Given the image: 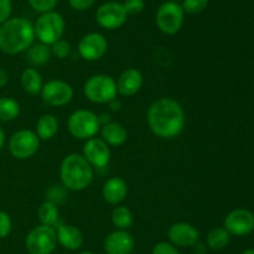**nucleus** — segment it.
<instances>
[{"instance_id": "obj_1", "label": "nucleus", "mask_w": 254, "mask_h": 254, "mask_svg": "<svg viewBox=\"0 0 254 254\" xmlns=\"http://www.w3.org/2000/svg\"><path fill=\"white\" fill-rule=\"evenodd\" d=\"M146 122L156 136L173 139L180 135L185 128V111L176 99L161 97L150 104L146 113Z\"/></svg>"}, {"instance_id": "obj_2", "label": "nucleus", "mask_w": 254, "mask_h": 254, "mask_svg": "<svg viewBox=\"0 0 254 254\" xmlns=\"http://www.w3.org/2000/svg\"><path fill=\"white\" fill-rule=\"evenodd\" d=\"M34 40V24L25 17H12L0 25V50L4 54L26 52Z\"/></svg>"}, {"instance_id": "obj_3", "label": "nucleus", "mask_w": 254, "mask_h": 254, "mask_svg": "<svg viewBox=\"0 0 254 254\" xmlns=\"http://www.w3.org/2000/svg\"><path fill=\"white\" fill-rule=\"evenodd\" d=\"M60 179L62 186L69 191H82L93 180V168L79 154L64 156L60 166Z\"/></svg>"}, {"instance_id": "obj_4", "label": "nucleus", "mask_w": 254, "mask_h": 254, "mask_svg": "<svg viewBox=\"0 0 254 254\" xmlns=\"http://www.w3.org/2000/svg\"><path fill=\"white\" fill-rule=\"evenodd\" d=\"M83 93L92 103L106 104L117 98V82L108 74H94L89 77L83 86Z\"/></svg>"}, {"instance_id": "obj_5", "label": "nucleus", "mask_w": 254, "mask_h": 254, "mask_svg": "<svg viewBox=\"0 0 254 254\" xmlns=\"http://www.w3.org/2000/svg\"><path fill=\"white\" fill-rule=\"evenodd\" d=\"M64 19L56 11L41 14L34 25L35 37L41 44L51 46L55 42L62 39L64 32Z\"/></svg>"}, {"instance_id": "obj_6", "label": "nucleus", "mask_w": 254, "mask_h": 254, "mask_svg": "<svg viewBox=\"0 0 254 254\" xmlns=\"http://www.w3.org/2000/svg\"><path fill=\"white\" fill-rule=\"evenodd\" d=\"M67 128L72 136L79 140L94 138L101 130L98 116L88 109H78L69 116Z\"/></svg>"}, {"instance_id": "obj_7", "label": "nucleus", "mask_w": 254, "mask_h": 254, "mask_svg": "<svg viewBox=\"0 0 254 254\" xmlns=\"http://www.w3.org/2000/svg\"><path fill=\"white\" fill-rule=\"evenodd\" d=\"M56 246V230L45 225H39L32 228L25 241V247L30 254H51Z\"/></svg>"}, {"instance_id": "obj_8", "label": "nucleus", "mask_w": 254, "mask_h": 254, "mask_svg": "<svg viewBox=\"0 0 254 254\" xmlns=\"http://www.w3.org/2000/svg\"><path fill=\"white\" fill-rule=\"evenodd\" d=\"M184 16L185 12L179 2L166 1L156 12V25L163 34L175 35L183 27Z\"/></svg>"}, {"instance_id": "obj_9", "label": "nucleus", "mask_w": 254, "mask_h": 254, "mask_svg": "<svg viewBox=\"0 0 254 254\" xmlns=\"http://www.w3.org/2000/svg\"><path fill=\"white\" fill-rule=\"evenodd\" d=\"M40 139L36 133L29 129L15 131L9 139V151L17 160H26L37 153Z\"/></svg>"}, {"instance_id": "obj_10", "label": "nucleus", "mask_w": 254, "mask_h": 254, "mask_svg": "<svg viewBox=\"0 0 254 254\" xmlns=\"http://www.w3.org/2000/svg\"><path fill=\"white\" fill-rule=\"evenodd\" d=\"M40 94L47 106L64 107L73 98V88L62 79H51L42 86Z\"/></svg>"}, {"instance_id": "obj_11", "label": "nucleus", "mask_w": 254, "mask_h": 254, "mask_svg": "<svg viewBox=\"0 0 254 254\" xmlns=\"http://www.w3.org/2000/svg\"><path fill=\"white\" fill-rule=\"evenodd\" d=\"M126 10L121 2L108 1L97 9L96 20L101 27L106 30H117L127 21Z\"/></svg>"}, {"instance_id": "obj_12", "label": "nucleus", "mask_w": 254, "mask_h": 254, "mask_svg": "<svg viewBox=\"0 0 254 254\" xmlns=\"http://www.w3.org/2000/svg\"><path fill=\"white\" fill-rule=\"evenodd\" d=\"M223 228L230 235L243 237L250 235L254 230V215L250 210L237 208L228 213L223 221Z\"/></svg>"}, {"instance_id": "obj_13", "label": "nucleus", "mask_w": 254, "mask_h": 254, "mask_svg": "<svg viewBox=\"0 0 254 254\" xmlns=\"http://www.w3.org/2000/svg\"><path fill=\"white\" fill-rule=\"evenodd\" d=\"M108 50L107 39L99 32H89L84 35L78 44V54L84 61H98Z\"/></svg>"}, {"instance_id": "obj_14", "label": "nucleus", "mask_w": 254, "mask_h": 254, "mask_svg": "<svg viewBox=\"0 0 254 254\" xmlns=\"http://www.w3.org/2000/svg\"><path fill=\"white\" fill-rule=\"evenodd\" d=\"M111 149L102 138H92L83 145V158L92 168H106L111 161Z\"/></svg>"}, {"instance_id": "obj_15", "label": "nucleus", "mask_w": 254, "mask_h": 254, "mask_svg": "<svg viewBox=\"0 0 254 254\" xmlns=\"http://www.w3.org/2000/svg\"><path fill=\"white\" fill-rule=\"evenodd\" d=\"M169 240L175 247H195L200 240L197 228L186 222L174 223L169 228Z\"/></svg>"}, {"instance_id": "obj_16", "label": "nucleus", "mask_w": 254, "mask_h": 254, "mask_svg": "<svg viewBox=\"0 0 254 254\" xmlns=\"http://www.w3.org/2000/svg\"><path fill=\"white\" fill-rule=\"evenodd\" d=\"M135 241L128 231L117 230L109 233L104 241V251L107 254H130Z\"/></svg>"}, {"instance_id": "obj_17", "label": "nucleus", "mask_w": 254, "mask_h": 254, "mask_svg": "<svg viewBox=\"0 0 254 254\" xmlns=\"http://www.w3.org/2000/svg\"><path fill=\"white\" fill-rule=\"evenodd\" d=\"M116 82L119 94L124 97H131L141 89L144 83V77L139 69L128 68L122 72Z\"/></svg>"}, {"instance_id": "obj_18", "label": "nucleus", "mask_w": 254, "mask_h": 254, "mask_svg": "<svg viewBox=\"0 0 254 254\" xmlns=\"http://www.w3.org/2000/svg\"><path fill=\"white\" fill-rule=\"evenodd\" d=\"M128 195V185L122 178H111L106 181L102 189V196L104 201L111 205H118L126 200Z\"/></svg>"}, {"instance_id": "obj_19", "label": "nucleus", "mask_w": 254, "mask_h": 254, "mask_svg": "<svg viewBox=\"0 0 254 254\" xmlns=\"http://www.w3.org/2000/svg\"><path fill=\"white\" fill-rule=\"evenodd\" d=\"M56 235L57 242L68 251H77L83 245V233L72 225L62 223L59 228H56Z\"/></svg>"}, {"instance_id": "obj_20", "label": "nucleus", "mask_w": 254, "mask_h": 254, "mask_svg": "<svg viewBox=\"0 0 254 254\" xmlns=\"http://www.w3.org/2000/svg\"><path fill=\"white\" fill-rule=\"evenodd\" d=\"M101 135L102 139L106 141L108 145L112 146H121L123 145L128 138V131L122 126L121 123L117 122H111L108 124H104L101 127Z\"/></svg>"}, {"instance_id": "obj_21", "label": "nucleus", "mask_w": 254, "mask_h": 254, "mask_svg": "<svg viewBox=\"0 0 254 254\" xmlns=\"http://www.w3.org/2000/svg\"><path fill=\"white\" fill-rule=\"evenodd\" d=\"M20 82H21V87L27 94L31 96H36V94L41 93V89L44 83H42V77L40 72L36 68H26L22 71L21 77H20Z\"/></svg>"}, {"instance_id": "obj_22", "label": "nucleus", "mask_w": 254, "mask_h": 254, "mask_svg": "<svg viewBox=\"0 0 254 254\" xmlns=\"http://www.w3.org/2000/svg\"><path fill=\"white\" fill-rule=\"evenodd\" d=\"M59 130V122L54 114H44L36 123V135L40 140H50L54 138Z\"/></svg>"}, {"instance_id": "obj_23", "label": "nucleus", "mask_w": 254, "mask_h": 254, "mask_svg": "<svg viewBox=\"0 0 254 254\" xmlns=\"http://www.w3.org/2000/svg\"><path fill=\"white\" fill-rule=\"evenodd\" d=\"M37 217H39L41 225L50 226V227H54L55 230L62 225V222H60L59 206L50 201H45L40 206L39 211H37Z\"/></svg>"}, {"instance_id": "obj_24", "label": "nucleus", "mask_w": 254, "mask_h": 254, "mask_svg": "<svg viewBox=\"0 0 254 254\" xmlns=\"http://www.w3.org/2000/svg\"><path fill=\"white\" fill-rule=\"evenodd\" d=\"M51 47L47 45L32 44L26 51V61L32 66H44L51 60Z\"/></svg>"}, {"instance_id": "obj_25", "label": "nucleus", "mask_w": 254, "mask_h": 254, "mask_svg": "<svg viewBox=\"0 0 254 254\" xmlns=\"http://www.w3.org/2000/svg\"><path fill=\"white\" fill-rule=\"evenodd\" d=\"M231 235L223 227H215L208 232L206 242L207 247L212 251H222L230 243Z\"/></svg>"}, {"instance_id": "obj_26", "label": "nucleus", "mask_w": 254, "mask_h": 254, "mask_svg": "<svg viewBox=\"0 0 254 254\" xmlns=\"http://www.w3.org/2000/svg\"><path fill=\"white\" fill-rule=\"evenodd\" d=\"M112 223L117 230L127 231L129 227H131L134 222V216L131 211L126 206H117L113 211H112Z\"/></svg>"}, {"instance_id": "obj_27", "label": "nucleus", "mask_w": 254, "mask_h": 254, "mask_svg": "<svg viewBox=\"0 0 254 254\" xmlns=\"http://www.w3.org/2000/svg\"><path fill=\"white\" fill-rule=\"evenodd\" d=\"M20 104L16 99L10 97L0 98V122H11L19 117Z\"/></svg>"}, {"instance_id": "obj_28", "label": "nucleus", "mask_w": 254, "mask_h": 254, "mask_svg": "<svg viewBox=\"0 0 254 254\" xmlns=\"http://www.w3.org/2000/svg\"><path fill=\"white\" fill-rule=\"evenodd\" d=\"M207 5L208 0H183L181 7H183L184 12H186V14L195 15L203 11L207 7Z\"/></svg>"}, {"instance_id": "obj_29", "label": "nucleus", "mask_w": 254, "mask_h": 254, "mask_svg": "<svg viewBox=\"0 0 254 254\" xmlns=\"http://www.w3.org/2000/svg\"><path fill=\"white\" fill-rule=\"evenodd\" d=\"M51 54L59 60H64L71 55V45L66 40H59L51 45Z\"/></svg>"}, {"instance_id": "obj_30", "label": "nucleus", "mask_w": 254, "mask_h": 254, "mask_svg": "<svg viewBox=\"0 0 254 254\" xmlns=\"http://www.w3.org/2000/svg\"><path fill=\"white\" fill-rule=\"evenodd\" d=\"M66 191L67 189L64 188V186H52V188H50L49 191H47L46 201H50V202L59 206L60 203L64 202V198H66Z\"/></svg>"}, {"instance_id": "obj_31", "label": "nucleus", "mask_w": 254, "mask_h": 254, "mask_svg": "<svg viewBox=\"0 0 254 254\" xmlns=\"http://www.w3.org/2000/svg\"><path fill=\"white\" fill-rule=\"evenodd\" d=\"M29 4L35 11L45 14V12L54 11L55 6L57 5V0H29Z\"/></svg>"}, {"instance_id": "obj_32", "label": "nucleus", "mask_w": 254, "mask_h": 254, "mask_svg": "<svg viewBox=\"0 0 254 254\" xmlns=\"http://www.w3.org/2000/svg\"><path fill=\"white\" fill-rule=\"evenodd\" d=\"M127 15H138L143 11L144 1L143 0H124L123 4Z\"/></svg>"}, {"instance_id": "obj_33", "label": "nucleus", "mask_w": 254, "mask_h": 254, "mask_svg": "<svg viewBox=\"0 0 254 254\" xmlns=\"http://www.w3.org/2000/svg\"><path fill=\"white\" fill-rule=\"evenodd\" d=\"M12 228L11 218L4 211H0V238H6Z\"/></svg>"}, {"instance_id": "obj_34", "label": "nucleus", "mask_w": 254, "mask_h": 254, "mask_svg": "<svg viewBox=\"0 0 254 254\" xmlns=\"http://www.w3.org/2000/svg\"><path fill=\"white\" fill-rule=\"evenodd\" d=\"M151 254H181L178 248L169 242H159L154 246Z\"/></svg>"}, {"instance_id": "obj_35", "label": "nucleus", "mask_w": 254, "mask_h": 254, "mask_svg": "<svg viewBox=\"0 0 254 254\" xmlns=\"http://www.w3.org/2000/svg\"><path fill=\"white\" fill-rule=\"evenodd\" d=\"M12 4L11 0H0V25L10 19Z\"/></svg>"}, {"instance_id": "obj_36", "label": "nucleus", "mask_w": 254, "mask_h": 254, "mask_svg": "<svg viewBox=\"0 0 254 254\" xmlns=\"http://www.w3.org/2000/svg\"><path fill=\"white\" fill-rule=\"evenodd\" d=\"M96 0H68L69 6L77 11H83V10L89 9L94 4Z\"/></svg>"}, {"instance_id": "obj_37", "label": "nucleus", "mask_w": 254, "mask_h": 254, "mask_svg": "<svg viewBox=\"0 0 254 254\" xmlns=\"http://www.w3.org/2000/svg\"><path fill=\"white\" fill-rule=\"evenodd\" d=\"M7 82H9V74H7L5 69L0 68V88L6 86Z\"/></svg>"}, {"instance_id": "obj_38", "label": "nucleus", "mask_w": 254, "mask_h": 254, "mask_svg": "<svg viewBox=\"0 0 254 254\" xmlns=\"http://www.w3.org/2000/svg\"><path fill=\"white\" fill-rule=\"evenodd\" d=\"M109 108H111V111L113 112H119L122 109V102L119 101L118 98H114L113 101L109 102Z\"/></svg>"}, {"instance_id": "obj_39", "label": "nucleus", "mask_w": 254, "mask_h": 254, "mask_svg": "<svg viewBox=\"0 0 254 254\" xmlns=\"http://www.w3.org/2000/svg\"><path fill=\"white\" fill-rule=\"evenodd\" d=\"M99 123H101V127L104 126V124H108L112 122V117L107 113H102L101 116H98Z\"/></svg>"}, {"instance_id": "obj_40", "label": "nucleus", "mask_w": 254, "mask_h": 254, "mask_svg": "<svg viewBox=\"0 0 254 254\" xmlns=\"http://www.w3.org/2000/svg\"><path fill=\"white\" fill-rule=\"evenodd\" d=\"M4 144H5V131L4 129L1 128V126H0V150L2 149Z\"/></svg>"}, {"instance_id": "obj_41", "label": "nucleus", "mask_w": 254, "mask_h": 254, "mask_svg": "<svg viewBox=\"0 0 254 254\" xmlns=\"http://www.w3.org/2000/svg\"><path fill=\"white\" fill-rule=\"evenodd\" d=\"M242 254H254V248H251V250L245 251Z\"/></svg>"}, {"instance_id": "obj_42", "label": "nucleus", "mask_w": 254, "mask_h": 254, "mask_svg": "<svg viewBox=\"0 0 254 254\" xmlns=\"http://www.w3.org/2000/svg\"><path fill=\"white\" fill-rule=\"evenodd\" d=\"M79 254H93L92 252H82V253H79Z\"/></svg>"}, {"instance_id": "obj_43", "label": "nucleus", "mask_w": 254, "mask_h": 254, "mask_svg": "<svg viewBox=\"0 0 254 254\" xmlns=\"http://www.w3.org/2000/svg\"><path fill=\"white\" fill-rule=\"evenodd\" d=\"M171 1H175V2H179V1H183V0H171Z\"/></svg>"}]
</instances>
